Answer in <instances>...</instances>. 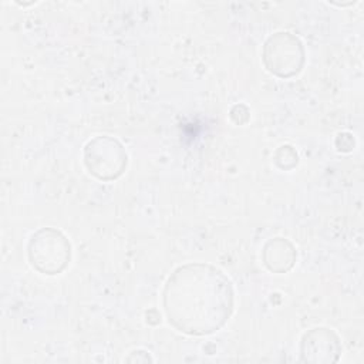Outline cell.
Returning a JSON list of instances; mask_svg holds the SVG:
<instances>
[{"instance_id":"1","label":"cell","mask_w":364,"mask_h":364,"mask_svg":"<svg viewBox=\"0 0 364 364\" xmlns=\"http://www.w3.org/2000/svg\"><path fill=\"white\" fill-rule=\"evenodd\" d=\"M162 307L175 330L188 336H209L220 330L233 313V284L212 264L186 263L168 276Z\"/></svg>"},{"instance_id":"2","label":"cell","mask_w":364,"mask_h":364,"mask_svg":"<svg viewBox=\"0 0 364 364\" xmlns=\"http://www.w3.org/2000/svg\"><path fill=\"white\" fill-rule=\"evenodd\" d=\"M27 257L38 273L54 276L65 270L71 260V243L55 228L36 230L27 243Z\"/></svg>"},{"instance_id":"3","label":"cell","mask_w":364,"mask_h":364,"mask_svg":"<svg viewBox=\"0 0 364 364\" xmlns=\"http://www.w3.org/2000/svg\"><path fill=\"white\" fill-rule=\"evenodd\" d=\"M306 60V53L300 38L289 31L272 34L263 44L262 61L269 73L280 78L297 75Z\"/></svg>"},{"instance_id":"4","label":"cell","mask_w":364,"mask_h":364,"mask_svg":"<svg viewBox=\"0 0 364 364\" xmlns=\"http://www.w3.org/2000/svg\"><path fill=\"white\" fill-rule=\"evenodd\" d=\"M84 165L100 181L119 178L128 165L124 145L109 135H97L84 146Z\"/></svg>"},{"instance_id":"5","label":"cell","mask_w":364,"mask_h":364,"mask_svg":"<svg viewBox=\"0 0 364 364\" xmlns=\"http://www.w3.org/2000/svg\"><path fill=\"white\" fill-rule=\"evenodd\" d=\"M340 354L341 341L331 328L314 327L301 337L300 358L304 363L330 364L338 361Z\"/></svg>"},{"instance_id":"6","label":"cell","mask_w":364,"mask_h":364,"mask_svg":"<svg viewBox=\"0 0 364 364\" xmlns=\"http://www.w3.org/2000/svg\"><path fill=\"white\" fill-rule=\"evenodd\" d=\"M297 252L284 237L269 239L262 249L263 264L273 273H287L296 263Z\"/></svg>"},{"instance_id":"7","label":"cell","mask_w":364,"mask_h":364,"mask_svg":"<svg viewBox=\"0 0 364 364\" xmlns=\"http://www.w3.org/2000/svg\"><path fill=\"white\" fill-rule=\"evenodd\" d=\"M274 165L282 171H290L299 164V154L291 145H282L273 155Z\"/></svg>"},{"instance_id":"8","label":"cell","mask_w":364,"mask_h":364,"mask_svg":"<svg viewBox=\"0 0 364 364\" xmlns=\"http://www.w3.org/2000/svg\"><path fill=\"white\" fill-rule=\"evenodd\" d=\"M355 145L354 136L350 132H340L336 138V146L341 152H350Z\"/></svg>"},{"instance_id":"9","label":"cell","mask_w":364,"mask_h":364,"mask_svg":"<svg viewBox=\"0 0 364 364\" xmlns=\"http://www.w3.org/2000/svg\"><path fill=\"white\" fill-rule=\"evenodd\" d=\"M330 4H334L337 7H347V6H354L357 1H348V3H334V1H328Z\"/></svg>"}]
</instances>
